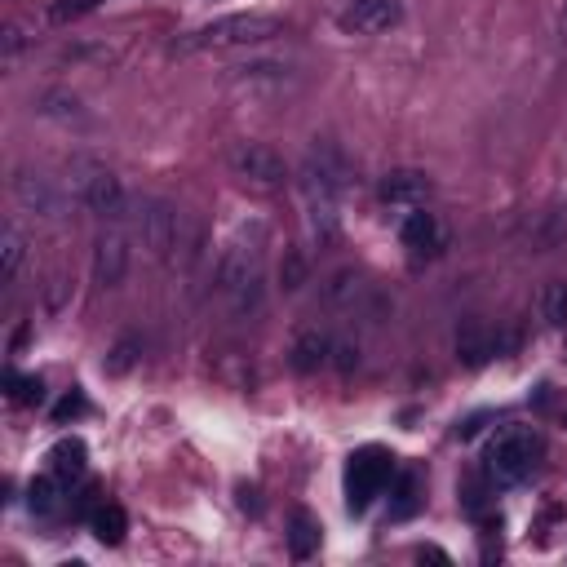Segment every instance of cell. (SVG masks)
Here are the masks:
<instances>
[{"label":"cell","mask_w":567,"mask_h":567,"mask_svg":"<svg viewBox=\"0 0 567 567\" xmlns=\"http://www.w3.org/2000/svg\"><path fill=\"white\" fill-rule=\"evenodd\" d=\"M350 182V169L342 160V151L333 142H315L306 151L302 164V204H306V222H311V235L319 244L337 240L342 231V191Z\"/></svg>","instance_id":"6da1fadb"},{"label":"cell","mask_w":567,"mask_h":567,"mask_svg":"<svg viewBox=\"0 0 567 567\" xmlns=\"http://www.w3.org/2000/svg\"><path fill=\"white\" fill-rule=\"evenodd\" d=\"M262 280H266V226L244 222L218 257V293L226 297V306L235 315H253L262 306Z\"/></svg>","instance_id":"7a4b0ae2"},{"label":"cell","mask_w":567,"mask_h":567,"mask_svg":"<svg viewBox=\"0 0 567 567\" xmlns=\"http://www.w3.org/2000/svg\"><path fill=\"white\" fill-rule=\"evenodd\" d=\"M545 457V439L536 426H505L483 448V479L497 488H519L528 483Z\"/></svg>","instance_id":"3957f363"},{"label":"cell","mask_w":567,"mask_h":567,"mask_svg":"<svg viewBox=\"0 0 567 567\" xmlns=\"http://www.w3.org/2000/svg\"><path fill=\"white\" fill-rule=\"evenodd\" d=\"M284 36V23L271 14H231L218 23L200 27V32L173 40V54H209V49H253V45H271Z\"/></svg>","instance_id":"277c9868"},{"label":"cell","mask_w":567,"mask_h":567,"mask_svg":"<svg viewBox=\"0 0 567 567\" xmlns=\"http://www.w3.org/2000/svg\"><path fill=\"white\" fill-rule=\"evenodd\" d=\"M71 191L85 204L89 213H98L102 222H129V204L133 195L120 187V178L111 169H102L98 160H76L71 164Z\"/></svg>","instance_id":"5b68a950"},{"label":"cell","mask_w":567,"mask_h":567,"mask_svg":"<svg viewBox=\"0 0 567 567\" xmlns=\"http://www.w3.org/2000/svg\"><path fill=\"white\" fill-rule=\"evenodd\" d=\"M390 479H395V457H390L386 448L368 443V448L350 452V461H346V505H350V514H364L368 505L386 492Z\"/></svg>","instance_id":"8992f818"},{"label":"cell","mask_w":567,"mask_h":567,"mask_svg":"<svg viewBox=\"0 0 567 567\" xmlns=\"http://www.w3.org/2000/svg\"><path fill=\"white\" fill-rule=\"evenodd\" d=\"M404 23V0H346L337 9V27L346 36H381Z\"/></svg>","instance_id":"52a82bcc"},{"label":"cell","mask_w":567,"mask_h":567,"mask_svg":"<svg viewBox=\"0 0 567 567\" xmlns=\"http://www.w3.org/2000/svg\"><path fill=\"white\" fill-rule=\"evenodd\" d=\"M129 222H133V231L142 235V244L160 257L173 249V240H178V213H173L164 200H151V195H142V200L129 204Z\"/></svg>","instance_id":"ba28073f"},{"label":"cell","mask_w":567,"mask_h":567,"mask_svg":"<svg viewBox=\"0 0 567 567\" xmlns=\"http://www.w3.org/2000/svg\"><path fill=\"white\" fill-rule=\"evenodd\" d=\"M231 169L240 173L244 182H253V187H266V191L284 187V178H288L284 160L275 156L271 147H262V142H235V147H231Z\"/></svg>","instance_id":"9c48e42d"},{"label":"cell","mask_w":567,"mask_h":567,"mask_svg":"<svg viewBox=\"0 0 567 567\" xmlns=\"http://www.w3.org/2000/svg\"><path fill=\"white\" fill-rule=\"evenodd\" d=\"M125 271H129V240H125V231L111 222L94 244V280L102 288H116L125 280Z\"/></svg>","instance_id":"30bf717a"},{"label":"cell","mask_w":567,"mask_h":567,"mask_svg":"<svg viewBox=\"0 0 567 567\" xmlns=\"http://www.w3.org/2000/svg\"><path fill=\"white\" fill-rule=\"evenodd\" d=\"M377 195L386 204H399V209H421V204L435 195V182H430V173H421V169H390L386 178H381Z\"/></svg>","instance_id":"8fae6325"},{"label":"cell","mask_w":567,"mask_h":567,"mask_svg":"<svg viewBox=\"0 0 567 567\" xmlns=\"http://www.w3.org/2000/svg\"><path fill=\"white\" fill-rule=\"evenodd\" d=\"M399 240H404V249L408 253H417V257H435L443 249V226L435 213L421 204V209H412L404 222H399Z\"/></svg>","instance_id":"7c38bea8"},{"label":"cell","mask_w":567,"mask_h":567,"mask_svg":"<svg viewBox=\"0 0 567 567\" xmlns=\"http://www.w3.org/2000/svg\"><path fill=\"white\" fill-rule=\"evenodd\" d=\"M14 200L23 204V209L40 213V218H58V213H63V195L49 187L45 178H36V173H18L14 178Z\"/></svg>","instance_id":"4fadbf2b"},{"label":"cell","mask_w":567,"mask_h":567,"mask_svg":"<svg viewBox=\"0 0 567 567\" xmlns=\"http://www.w3.org/2000/svg\"><path fill=\"white\" fill-rule=\"evenodd\" d=\"M328 355H333V342H328L319 328H306V333H297L293 350H288V364H293L297 373H315V368L328 364Z\"/></svg>","instance_id":"5bb4252c"},{"label":"cell","mask_w":567,"mask_h":567,"mask_svg":"<svg viewBox=\"0 0 567 567\" xmlns=\"http://www.w3.org/2000/svg\"><path fill=\"white\" fill-rule=\"evenodd\" d=\"M49 470L58 474V479L63 483H71V479H80V474H85V466H89V448H85V439H58L54 448H49Z\"/></svg>","instance_id":"9a60e30c"},{"label":"cell","mask_w":567,"mask_h":567,"mask_svg":"<svg viewBox=\"0 0 567 567\" xmlns=\"http://www.w3.org/2000/svg\"><path fill=\"white\" fill-rule=\"evenodd\" d=\"M497 350H501V342H497V337H492L483 324H466V328H461V333H457V355L466 359L470 368L488 364V359L497 355Z\"/></svg>","instance_id":"2e32d148"},{"label":"cell","mask_w":567,"mask_h":567,"mask_svg":"<svg viewBox=\"0 0 567 567\" xmlns=\"http://www.w3.org/2000/svg\"><path fill=\"white\" fill-rule=\"evenodd\" d=\"M63 488H67V483L58 479L54 470L40 474V479H32V488H27V510L40 514V519L58 514V510H63Z\"/></svg>","instance_id":"e0dca14e"},{"label":"cell","mask_w":567,"mask_h":567,"mask_svg":"<svg viewBox=\"0 0 567 567\" xmlns=\"http://www.w3.org/2000/svg\"><path fill=\"white\" fill-rule=\"evenodd\" d=\"M288 550H293V559H311L319 550V519L311 510H293V519H288Z\"/></svg>","instance_id":"ac0fdd59"},{"label":"cell","mask_w":567,"mask_h":567,"mask_svg":"<svg viewBox=\"0 0 567 567\" xmlns=\"http://www.w3.org/2000/svg\"><path fill=\"white\" fill-rule=\"evenodd\" d=\"M89 528H94V536L102 545H120L125 541V532H129V514L120 510L116 501H107V505H98V510L89 514Z\"/></svg>","instance_id":"d6986e66"},{"label":"cell","mask_w":567,"mask_h":567,"mask_svg":"<svg viewBox=\"0 0 567 567\" xmlns=\"http://www.w3.org/2000/svg\"><path fill=\"white\" fill-rule=\"evenodd\" d=\"M0 257H5V266H0V280L14 284L18 280V266H23V235H18L14 222H5V231H0Z\"/></svg>","instance_id":"ffe728a7"},{"label":"cell","mask_w":567,"mask_h":567,"mask_svg":"<svg viewBox=\"0 0 567 567\" xmlns=\"http://www.w3.org/2000/svg\"><path fill=\"white\" fill-rule=\"evenodd\" d=\"M417 510H421V483H417V474H399L395 501H390V519H412Z\"/></svg>","instance_id":"44dd1931"},{"label":"cell","mask_w":567,"mask_h":567,"mask_svg":"<svg viewBox=\"0 0 567 567\" xmlns=\"http://www.w3.org/2000/svg\"><path fill=\"white\" fill-rule=\"evenodd\" d=\"M5 386H9V399H14V404H40V399H45V381L23 377L18 368H5Z\"/></svg>","instance_id":"7402d4cb"},{"label":"cell","mask_w":567,"mask_h":567,"mask_svg":"<svg viewBox=\"0 0 567 567\" xmlns=\"http://www.w3.org/2000/svg\"><path fill=\"white\" fill-rule=\"evenodd\" d=\"M541 315L550 324H567V284H550L541 293Z\"/></svg>","instance_id":"603a6c76"},{"label":"cell","mask_w":567,"mask_h":567,"mask_svg":"<svg viewBox=\"0 0 567 567\" xmlns=\"http://www.w3.org/2000/svg\"><path fill=\"white\" fill-rule=\"evenodd\" d=\"M85 408H89V404H85V395H80V390H71L63 404L54 408V421H58V426H67V421H71V417H80Z\"/></svg>","instance_id":"cb8c5ba5"},{"label":"cell","mask_w":567,"mask_h":567,"mask_svg":"<svg viewBox=\"0 0 567 567\" xmlns=\"http://www.w3.org/2000/svg\"><path fill=\"white\" fill-rule=\"evenodd\" d=\"M133 350H138V342H120L116 350H111V359H107V373H129V364L138 359Z\"/></svg>","instance_id":"d4e9b609"},{"label":"cell","mask_w":567,"mask_h":567,"mask_svg":"<svg viewBox=\"0 0 567 567\" xmlns=\"http://www.w3.org/2000/svg\"><path fill=\"white\" fill-rule=\"evenodd\" d=\"M94 5H102V0H63V5H54V23H67V18L85 14V9H94Z\"/></svg>","instance_id":"484cf974"},{"label":"cell","mask_w":567,"mask_h":567,"mask_svg":"<svg viewBox=\"0 0 567 567\" xmlns=\"http://www.w3.org/2000/svg\"><path fill=\"white\" fill-rule=\"evenodd\" d=\"M235 492H240V510H249V514L262 510V501H257V488H253V483H240Z\"/></svg>","instance_id":"4316f807"},{"label":"cell","mask_w":567,"mask_h":567,"mask_svg":"<svg viewBox=\"0 0 567 567\" xmlns=\"http://www.w3.org/2000/svg\"><path fill=\"white\" fill-rule=\"evenodd\" d=\"M333 355H337V368H342V373H350V368L359 364V350L355 346H333Z\"/></svg>","instance_id":"83f0119b"},{"label":"cell","mask_w":567,"mask_h":567,"mask_svg":"<svg viewBox=\"0 0 567 567\" xmlns=\"http://www.w3.org/2000/svg\"><path fill=\"white\" fill-rule=\"evenodd\" d=\"M466 510L470 514L483 510V488H479V483H466Z\"/></svg>","instance_id":"f1b7e54d"}]
</instances>
